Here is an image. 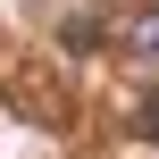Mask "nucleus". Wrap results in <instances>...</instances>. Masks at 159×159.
Returning <instances> with one entry per match:
<instances>
[{"label": "nucleus", "instance_id": "nucleus-1", "mask_svg": "<svg viewBox=\"0 0 159 159\" xmlns=\"http://www.w3.org/2000/svg\"><path fill=\"white\" fill-rule=\"evenodd\" d=\"M126 50L159 67V0H151V8H134V25H126Z\"/></svg>", "mask_w": 159, "mask_h": 159}, {"label": "nucleus", "instance_id": "nucleus-3", "mask_svg": "<svg viewBox=\"0 0 159 159\" xmlns=\"http://www.w3.org/2000/svg\"><path fill=\"white\" fill-rule=\"evenodd\" d=\"M134 8H151V0H134Z\"/></svg>", "mask_w": 159, "mask_h": 159}, {"label": "nucleus", "instance_id": "nucleus-2", "mask_svg": "<svg viewBox=\"0 0 159 159\" xmlns=\"http://www.w3.org/2000/svg\"><path fill=\"white\" fill-rule=\"evenodd\" d=\"M134 126H143V134L159 143V101H143V117H134Z\"/></svg>", "mask_w": 159, "mask_h": 159}]
</instances>
